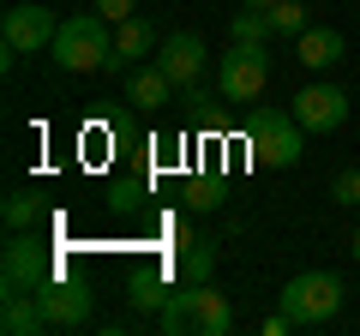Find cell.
I'll return each mask as SVG.
<instances>
[{
  "instance_id": "10",
  "label": "cell",
  "mask_w": 360,
  "mask_h": 336,
  "mask_svg": "<svg viewBox=\"0 0 360 336\" xmlns=\"http://www.w3.org/2000/svg\"><path fill=\"white\" fill-rule=\"evenodd\" d=\"M295 120L307 132H336L348 120V91L342 84H307V91L295 96Z\"/></svg>"
},
{
  "instance_id": "13",
  "label": "cell",
  "mask_w": 360,
  "mask_h": 336,
  "mask_svg": "<svg viewBox=\"0 0 360 336\" xmlns=\"http://www.w3.org/2000/svg\"><path fill=\"white\" fill-rule=\"evenodd\" d=\"M168 96H174V78H168L156 60H150V66H132V72H127V103H132V108H162Z\"/></svg>"
},
{
  "instance_id": "14",
  "label": "cell",
  "mask_w": 360,
  "mask_h": 336,
  "mask_svg": "<svg viewBox=\"0 0 360 336\" xmlns=\"http://www.w3.org/2000/svg\"><path fill=\"white\" fill-rule=\"evenodd\" d=\"M0 330H6V336H37V330H49L42 300H37V295H6V306H0Z\"/></svg>"
},
{
  "instance_id": "21",
  "label": "cell",
  "mask_w": 360,
  "mask_h": 336,
  "mask_svg": "<svg viewBox=\"0 0 360 336\" xmlns=\"http://www.w3.org/2000/svg\"><path fill=\"white\" fill-rule=\"evenodd\" d=\"M90 6H96L103 18H115V25H120V18H132V6H139V0H90Z\"/></svg>"
},
{
  "instance_id": "17",
  "label": "cell",
  "mask_w": 360,
  "mask_h": 336,
  "mask_svg": "<svg viewBox=\"0 0 360 336\" xmlns=\"http://www.w3.org/2000/svg\"><path fill=\"white\" fill-rule=\"evenodd\" d=\"M229 37H234V42H270L276 30H270V13H264V6H246V13H234Z\"/></svg>"
},
{
  "instance_id": "4",
  "label": "cell",
  "mask_w": 360,
  "mask_h": 336,
  "mask_svg": "<svg viewBox=\"0 0 360 336\" xmlns=\"http://www.w3.org/2000/svg\"><path fill=\"white\" fill-rule=\"evenodd\" d=\"M60 276V259H54V246H42L30 228L6 234V252H0V288L6 295H37Z\"/></svg>"
},
{
  "instance_id": "11",
  "label": "cell",
  "mask_w": 360,
  "mask_h": 336,
  "mask_svg": "<svg viewBox=\"0 0 360 336\" xmlns=\"http://www.w3.org/2000/svg\"><path fill=\"white\" fill-rule=\"evenodd\" d=\"M156 42H162V37H156V30L144 25L139 13H132V18H120V25H115V54H108V66H103V72H115V78H127L132 66H139L144 54L156 49Z\"/></svg>"
},
{
  "instance_id": "7",
  "label": "cell",
  "mask_w": 360,
  "mask_h": 336,
  "mask_svg": "<svg viewBox=\"0 0 360 336\" xmlns=\"http://www.w3.org/2000/svg\"><path fill=\"white\" fill-rule=\"evenodd\" d=\"M54 30H60V18H54L49 6H37V0H13L6 18H0V42H6V54H49L54 49Z\"/></svg>"
},
{
  "instance_id": "6",
  "label": "cell",
  "mask_w": 360,
  "mask_h": 336,
  "mask_svg": "<svg viewBox=\"0 0 360 336\" xmlns=\"http://www.w3.org/2000/svg\"><path fill=\"white\" fill-rule=\"evenodd\" d=\"M270 84V42H234L217 66V96L222 103H258Z\"/></svg>"
},
{
  "instance_id": "23",
  "label": "cell",
  "mask_w": 360,
  "mask_h": 336,
  "mask_svg": "<svg viewBox=\"0 0 360 336\" xmlns=\"http://www.w3.org/2000/svg\"><path fill=\"white\" fill-rule=\"evenodd\" d=\"M240 6H276V0H240Z\"/></svg>"
},
{
  "instance_id": "8",
  "label": "cell",
  "mask_w": 360,
  "mask_h": 336,
  "mask_svg": "<svg viewBox=\"0 0 360 336\" xmlns=\"http://www.w3.org/2000/svg\"><path fill=\"white\" fill-rule=\"evenodd\" d=\"M42 300V318H49V330H84L90 312H96V300H90L84 283H66V276H54L49 288H37Z\"/></svg>"
},
{
  "instance_id": "24",
  "label": "cell",
  "mask_w": 360,
  "mask_h": 336,
  "mask_svg": "<svg viewBox=\"0 0 360 336\" xmlns=\"http://www.w3.org/2000/svg\"><path fill=\"white\" fill-rule=\"evenodd\" d=\"M354 259H360V234H354Z\"/></svg>"
},
{
  "instance_id": "18",
  "label": "cell",
  "mask_w": 360,
  "mask_h": 336,
  "mask_svg": "<svg viewBox=\"0 0 360 336\" xmlns=\"http://www.w3.org/2000/svg\"><path fill=\"white\" fill-rule=\"evenodd\" d=\"M37 217H42V205H37V193H6V234H18V228H37Z\"/></svg>"
},
{
  "instance_id": "2",
  "label": "cell",
  "mask_w": 360,
  "mask_h": 336,
  "mask_svg": "<svg viewBox=\"0 0 360 336\" xmlns=\"http://www.w3.org/2000/svg\"><path fill=\"white\" fill-rule=\"evenodd\" d=\"M49 54H54V66H60V72H103L108 54H115V18H103L96 6H90V13L60 18Z\"/></svg>"
},
{
  "instance_id": "3",
  "label": "cell",
  "mask_w": 360,
  "mask_h": 336,
  "mask_svg": "<svg viewBox=\"0 0 360 336\" xmlns=\"http://www.w3.org/2000/svg\"><path fill=\"white\" fill-rule=\"evenodd\" d=\"M246 150L258 168H295L307 156V127L295 120V108H258L246 127Z\"/></svg>"
},
{
  "instance_id": "12",
  "label": "cell",
  "mask_w": 360,
  "mask_h": 336,
  "mask_svg": "<svg viewBox=\"0 0 360 336\" xmlns=\"http://www.w3.org/2000/svg\"><path fill=\"white\" fill-rule=\"evenodd\" d=\"M342 54H348V42H342V30H330V25H307L300 30V66L307 72H330V66H342Z\"/></svg>"
},
{
  "instance_id": "22",
  "label": "cell",
  "mask_w": 360,
  "mask_h": 336,
  "mask_svg": "<svg viewBox=\"0 0 360 336\" xmlns=\"http://www.w3.org/2000/svg\"><path fill=\"white\" fill-rule=\"evenodd\" d=\"M288 330H295V318H288V312H270V318H264V336H288Z\"/></svg>"
},
{
  "instance_id": "16",
  "label": "cell",
  "mask_w": 360,
  "mask_h": 336,
  "mask_svg": "<svg viewBox=\"0 0 360 336\" xmlns=\"http://www.w3.org/2000/svg\"><path fill=\"white\" fill-rule=\"evenodd\" d=\"M127 306H132V312H162V306H168V288H162V276H132V288H127Z\"/></svg>"
},
{
  "instance_id": "5",
  "label": "cell",
  "mask_w": 360,
  "mask_h": 336,
  "mask_svg": "<svg viewBox=\"0 0 360 336\" xmlns=\"http://www.w3.org/2000/svg\"><path fill=\"white\" fill-rule=\"evenodd\" d=\"M283 312L300 324V330H319L342 312V276L336 271H300L295 283L283 288Z\"/></svg>"
},
{
  "instance_id": "1",
  "label": "cell",
  "mask_w": 360,
  "mask_h": 336,
  "mask_svg": "<svg viewBox=\"0 0 360 336\" xmlns=\"http://www.w3.org/2000/svg\"><path fill=\"white\" fill-rule=\"evenodd\" d=\"M162 336H229L234 330V306L222 288L210 283H186L180 295H168V306L156 312Z\"/></svg>"
},
{
  "instance_id": "15",
  "label": "cell",
  "mask_w": 360,
  "mask_h": 336,
  "mask_svg": "<svg viewBox=\"0 0 360 336\" xmlns=\"http://www.w3.org/2000/svg\"><path fill=\"white\" fill-rule=\"evenodd\" d=\"M210 271H217V246L210 240L180 246V276H186V283H210Z\"/></svg>"
},
{
  "instance_id": "9",
  "label": "cell",
  "mask_w": 360,
  "mask_h": 336,
  "mask_svg": "<svg viewBox=\"0 0 360 336\" xmlns=\"http://www.w3.org/2000/svg\"><path fill=\"white\" fill-rule=\"evenodd\" d=\"M156 66L174 78L180 91H193L198 72H205V37H198V30H168V37L156 42Z\"/></svg>"
},
{
  "instance_id": "19",
  "label": "cell",
  "mask_w": 360,
  "mask_h": 336,
  "mask_svg": "<svg viewBox=\"0 0 360 336\" xmlns=\"http://www.w3.org/2000/svg\"><path fill=\"white\" fill-rule=\"evenodd\" d=\"M264 13H270V30H276V37H300V30H307V6H300V0H276Z\"/></svg>"
},
{
  "instance_id": "20",
  "label": "cell",
  "mask_w": 360,
  "mask_h": 336,
  "mask_svg": "<svg viewBox=\"0 0 360 336\" xmlns=\"http://www.w3.org/2000/svg\"><path fill=\"white\" fill-rule=\"evenodd\" d=\"M330 198H336V205H360V168H342V174H336Z\"/></svg>"
}]
</instances>
